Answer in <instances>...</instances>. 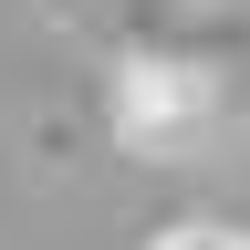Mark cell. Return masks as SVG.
I'll use <instances>...</instances> for the list:
<instances>
[{"label":"cell","mask_w":250,"mask_h":250,"mask_svg":"<svg viewBox=\"0 0 250 250\" xmlns=\"http://www.w3.org/2000/svg\"><path fill=\"white\" fill-rule=\"evenodd\" d=\"M115 125L136 146H188V136H208V83L177 73V62H125L115 73Z\"/></svg>","instance_id":"1"},{"label":"cell","mask_w":250,"mask_h":250,"mask_svg":"<svg viewBox=\"0 0 250 250\" xmlns=\"http://www.w3.org/2000/svg\"><path fill=\"white\" fill-rule=\"evenodd\" d=\"M146 250H250L240 229H219V219H177V229H156Z\"/></svg>","instance_id":"2"}]
</instances>
